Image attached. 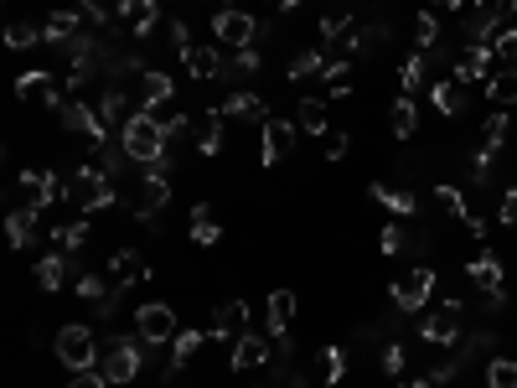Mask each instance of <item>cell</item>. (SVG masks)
<instances>
[{"instance_id": "d590c367", "label": "cell", "mask_w": 517, "mask_h": 388, "mask_svg": "<svg viewBox=\"0 0 517 388\" xmlns=\"http://www.w3.org/2000/svg\"><path fill=\"white\" fill-rule=\"evenodd\" d=\"M37 285L52 295V290H63L68 285V254H47V259H37Z\"/></svg>"}, {"instance_id": "c3c4849f", "label": "cell", "mask_w": 517, "mask_h": 388, "mask_svg": "<svg viewBox=\"0 0 517 388\" xmlns=\"http://www.w3.org/2000/svg\"><path fill=\"white\" fill-rule=\"evenodd\" d=\"M228 73H259V47H238V52L228 57L223 78H228Z\"/></svg>"}, {"instance_id": "7a4b0ae2", "label": "cell", "mask_w": 517, "mask_h": 388, "mask_svg": "<svg viewBox=\"0 0 517 388\" xmlns=\"http://www.w3.org/2000/svg\"><path fill=\"white\" fill-rule=\"evenodd\" d=\"M52 352H57V363H63L68 373H94V363H99V337H94V326H83V321L57 326Z\"/></svg>"}, {"instance_id": "4316f807", "label": "cell", "mask_w": 517, "mask_h": 388, "mask_svg": "<svg viewBox=\"0 0 517 388\" xmlns=\"http://www.w3.org/2000/svg\"><path fill=\"white\" fill-rule=\"evenodd\" d=\"M202 342H207V332H192V326H181V332H176V342H171V373H181V368H187L192 363V357L202 352Z\"/></svg>"}, {"instance_id": "4fadbf2b", "label": "cell", "mask_w": 517, "mask_h": 388, "mask_svg": "<svg viewBox=\"0 0 517 388\" xmlns=\"http://www.w3.org/2000/svg\"><path fill=\"white\" fill-rule=\"evenodd\" d=\"M16 99H21V104H47V109H63V104H68L63 94H57L52 73H21V78H16Z\"/></svg>"}, {"instance_id": "f35d334b", "label": "cell", "mask_w": 517, "mask_h": 388, "mask_svg": "<svg viewBox=\"0 0 517 388\" xmlns=\"http://www.w3.org/2000/svg\"><path fill=\"white\" fill-rule=\"evenodd\" d=\"M435 42H440V16H435V11H419V16H414V47L430 52Z\"/></svg>"}, {"instance_id": "9f6ffc18", "label": "cell", "mask_w": 517, "mask_h": 388, "mask_svg": "<svg viewBox=\"0 0 517 388\" xmlns=\"http://www.w3.org/2000/svg\"><path fill=\"white\" fill-rule=\"evenodd\" d=\"M471 6V0H430V11L440 16V11H466Z\"/></svg>"}, {"instance_id": "5b68a950", "label": "cell", "mask_w": 517, "mask_h": 388, "mask_svg": "<svg viewBox=\"0 0 517 388\" xmlns=\"http://www.w3.org/2000/svg\"><path fill=\"white\" fill-rule=\"evenodd\" d=\"M176 311L166 306V301H150V306H140L135 311V337L145 342V347H161V342H176Z\"/></svg>"}, {"instance_id": "680465c9", "label": "cell", "mask_w": 517, "mask_h": 388, "mask_svg": "<svg viewBox=\"0 0 517 388\" xmlns=\"http://www.w3.org/2000/svg\"><path fill=\"white\" fill-rule=\"evenodd\" d=\"M399 388H440L435 378H419V383H399Z\"/></svg>"}, {"instance_id": "d4e9b609", "label": "cell", "mask_w": 517, "mask_h": 388, "mask_svg": "<svg viewBox=\"0 0 517 388\" xmlns=\"http://www.w3.org/2000/svg\"><path fill=\"white\" fill-rule=\"evenodd\" d=\"M181 63H187V73H192V78H202V83H207V78H223V68H228V63H223V52L197 47V42H192L187 52H181Z\"/></svg>"}, {"instance_id": "e575fe53", "label": "cell", "mask_w": 517, "mask_h": 388, "mask_svg": "<svg viewBox=\"0 0 517 388\" xmlns=\"http://www.w3.org/2000/svg\"><path fill=\"white\" fill-rule=\"evenodd\" d=\"M388 130L399 135V140H409L414 130H419V109H414V99L404 94V99H393V109H388Z\"/></svg>"}, {"instance_id": "bcb514c9", "label": "cell", "mask_w": 517, "mask_h": 388, "mask_svg": "<svg viewBox=\"0 0 517 388\" xmlns=\"http://www.w3.org/2000/svg\"><path fill=\"white\" fill-rule=\"evenodd\" d=\"M507 130H512V119H507L502 109H497V114H486V151H502Z\"/></svg>"}, {"instance_id": "ee69618b", "label": "cell", "mask_w": 517, "mask_h": 388, "mask_svg": "<svg viewBox=\"0 0 517 388\" xmlns=\"http://www.w3.org/2000/svg\"><path fill=\"white\" fill-rule=\"evenodd\" d=\"M378 249H383V254H404V249H409V228H404V223H388V228L378 233Z\"/></svg>"}, {"instance_id": "60d3db41", "label": "cell", "mask_w": 517, "mask_h": 388, "mask_svg": "<svg viewBox=\"0 0 517 388\" xmlns=\"http://www.w3.org/2000/svg\"><path fill=\"white\" fill-rule=\"evenodd\" d=\"M486 388H517V363L512 357H492V363H486Z\"/></svg>"}, {"instance_id": "f907efd6", "label": "cell", "mask_w": 517, "mask_h": 388, "mask_svg": "<svg viewBox=\"0 0 517 388\" xmlns=\"http://www.w3.org/2000/svg\"><path fill=\"white\" fill-rule=\"evenodd\" d=\"M404 363H409L404 342H388V347H383V373H388V378H399V373H404Z\"/></svg>"}, {"instance_id": "681fc988", "label": "cell", "mask_w": 517, "mask_h": 388, "mask_svg": "<svg viewBox=\"0 0 517 388\" xmlns=\"http://www.w3.org/2000/svg\"><path fill=\"white\" fill-rule=\"evenodd\" d=\"M347 145H352V135H347V130H326V135H321V156H326V161H342V156H347Z\"/></svg>"}, {"instance_id": "603a6c76", "label": "cell", "mask_w": 517, "mask_h": 388, "mask_svg": "<svg viewBox=\"0 0 517 388\" xmlns=\"http://www.w3.org/2000/svg\"><path fill=\"white\" fill-rule=\"evenodd\" d=\"M269 342H275V337L243 332V337L233 342V368H243V373H249V368H264V363H269Z\"/></svg>"}, {"instance_id": "f6af8a7d", "label": "cell", "mask_w": 517, "mask_h": 388, "mask_svg": "<svg viewBox=\"0 0 517 388\" xmlns=\"http://www.w3.org/2000/svg\"><path fill=\"white\" fill-rule=\"evenodd\" d=\"M73 6H78V16H83L88 26H94V32H99V26H109V21H114V11L104 6V0H73Z\"/></svg>"}, {"instance_id": "11a10c76", "label": "cell", "mask_w": 517, "mask_h": 388, "mask_svg": "<svg viewBox=\"0 0 517 388\" xmlns=\"http://www.w3.org/2000/svg\"><path fill=\"white\" fill-rule=\"evenodd\" d=\"M68 388H114V383H109L104 373H73V383H68Z\"/></svg>"}, {"instance_id": "f5cc1de1", "label": "cell", "mask_w": 517, "mask_h": 388, "mask_svg": "<svg viewBox=\"0 0 517 388\" xmlns=\"http://www.w3.org/2000/svg\"><path fill=\"white\" fill-rule=\"evenodd\" d=\"M502 228H512V233H517V187H507V192H502Z\"/></svg>"}, {"instance_id": "4dcf8cb0", "label": "cell", "mask_w": 517, "mask_h": 388, "mask_svg": "<svg viewBox=\"0 0 517 388\" xmlns=\"http://www.w3.org/2000/svg\"><path fill=\"white\" fill-rule=\"evenodd\" d=\"M6 233H11V249H26V244H32V233H37V207H11Z\"/></svg>"}, {"instance_id": "ba28073f", "label": "cell", "mask_w": 517, "mask_h": 388, "mask_svg": "<svg viewBox=\"0 0 517 388\" xmlns=\"http://www.w3.org/2000/svg\"><path fill=\"white\" fill-rule=\"evenodd\" d=\"M140 176H145V182H140V197H135V218L150 223V218H156L161 207L171 202V182H166L161 166H140Z\"/></svg>"}, {"instance_id": "d6986e66", "label": "cell", "mask_w": 517, "mask_h": 388, "mask_svg": "<svg viewBox=\"0 0 517 388\" xmlns=\"http://www.w3.org/2000/svg\"><path fill=\"white\" fill-rule=\"evenodd\" d=\"M156 21H161L156 0H125V6H119V26H125L130 37H150V32H156Z\"/></svg>"}, {"instance_id": "f1b7e54d", "label": "cell", "mask_w": 517, "mask_h": 388, "mask_svg": "<svg viewBox=\"0 0 517 388\" xmlns=\"http://www.w3.org/2000/svg\"><path fill=\"white\" fill-rule=\"evenodd\" d=\"M99 119H104V125H119V130L130 125V99H125V88H119V83H109V88H104V99H99Z\"/></svg>"}, {"instance_id": "91938a15", "label": "cell", "mask_w": 517, "mask_h": 388, "mask_svg": "<svg viewBox=\"0 0 517 388\" xmlns=\"http://www.w3.org/2000/svg\"><path fill=\"white\" fill-rule=\"evenodd\" d=\"M507 6H512V16H517V0H507Z\"/></svg>"}, {"instance_id": "8fae6325", "label": "cell", "mask_w": 517, "mask_h": 388, "mask_svg": "<svg viewBox=\"0 0 517 388\" xmlns=\"http://www.w3.org/2000/svg\"><path fill=\"white\" fill-rule=\"evenodd\" d=\"M223 119H228L223 104H218V109H202V114L192 119L187 135H192V145H197V156H218V151H223Z\"/></svg>"}, {"instance_id": "d6a6232c", "label": "cell", "mask_w": 517, "mask_h": 388, "mask_svg": "<svg viewBox=\"0 0 517 388\" xmlns=\"http://www.w3.org/2000/svg\"><path fill=\"white\" fill-rule=\"evenodd\" d=\"M192 238H197L202 249H212V244L223 238V228H218V213H212L207 202H197V207H192Z\"/></svg>"}, {"instance_id": "1f68e13d", "label": "cell", "mask_w": 517, "mask_h": 388, "mask_svg": "<svg viewBox=\"0 0 517 388\" xmlns=\"http://www.w3.org/2000/svg\"><path fill=\"white\" fill-rule=\"evenodd\" d=\"M486 99H492L497 109L517 104V68H497L492 78H486Z\"/></svg>"}, {"instance_id": "7402d4cb", "label": "cell", "mask_w": 517, "mask_h": 388, "mask_svg": "<svg viewBox=\"0 0 517 388\" xmlns=\"http://www.w3.org/2000/svg\"><path fill=\"white\" fill-rule=\"evenodd\" d=\"M466 275H471V285H476L481 295L507 290V280H502V259H497V254H476V259L466 264Z\"/></svg>"}, {"instance_id": "7c38bea8", "label": "cell", "mask_w": 517, "mask_h": 388, "mask_svg": "<svg viewBox=\"0 0 517 388\" xmlns=\"http://www.w3.org/2000/svg\"><path fill=\"white\" fill-rule=\"evenodd\" d=\"M57 114H63V130H73V135H88V140H94V151L109 140V135H104L109 125L99 119V109H88V104H78V99H73V104H63Z\"/></svg>"}, {"instance_id": "3957f363", "label": "cell", "mask_w": 517, "mask_h": 388, "mask_svg": "<svg viewBox=\"0 0 517 388\" xmlns=\"http://www.w3.org/2000/svg\"><path fill=\"white\" fill-rule=\"evenodd\" d=\"M68 202L78 207V213H104V207H114L119 197H114V176L104 171V166H83V171H73L68 176Z\"/></svg>"}, {"instance_id": "7bdbcfd3", "label": "cell", "mask_w": 517, "mask_h": 388, "mask_svg": "<svg viewBox=\"0 0 517 388\" xmlns=\"http://www.w3.org/2000/svg\"><path fill=\"white\" fill-rule=\"evenodd\" d=\"M321 368H326V388H337V383L347 378V352H342V347H326V352H321Z\"/></svg>"}, {"instance_id": "30bf717a", "label": "cell", "mask_w": 517, "mask_h": 388, "mask_svg": "<svg viewBox=\"0 0 517 388\" xmlns=\"http://www.w3.org/2000/svg\"><path fill=\"white\" fill-rule=\"evenodd\" d=\"M212 32H218V42L223 47H254L259 42V21L249 16V11H218V21H212Z\"/></svg>"}, {"instance_id": "6da1fadb", "label": "cell", "mask_w": 517, "mask_h": 388, "mask_svg": "<svg viewBox=\"0 0 517 388\" xmlns=\"http://www.w3.org/2000/svg\"><path fill=\"white\" fill-rule=\"evenodd\" d=\"M119 145H125V156L135 166H171V130L161 125V114H150V109H135L130 114V125L119 130Z\"/></svg>"}, {"instance_id": "9a60e30c", "label": "cell", "mask_w": 517, "mask_h": 388, "mask_svg": "<svg viewBox=\"0 0 517 388\" xmlns=\"http://www.w3.org/2000/svg\"><path fill=\"white\" fill-rule=\"evenodd\" d=\"M83 32H94L78 11H52L47 21H42V42H52V47H68V42H78Z\"/></svg>"}, {"instance_id": "8d00e7d4", "label": "cell", "mask_w": 517, "mask_h": 388, "mask_svg": "<svg viewBox=\"0 0 517 388\" xmlns=\"http://www.w3.org/2000/svg\"><path fill=\"white\" fill-rule=\"evenodd\" d=\"M326 63H331L326 47H306V52H300L295 63H290V73H285V78H326Z\"/></svg>"}, {"instance_id": "9c48e42d", "label": "cell", "mask_w": 517, "mask_h": 388, "mask_svg": "<svg viewBox=\"0 0 517 388\" xmlns=\"http://www.w3.org/2000/svg\"><path fill=\"white\" fill-rule=\"evenodd\" d=\"M21 192H26V207H42L47 202H68V182L57 171H21Z\"/></svg>"}, {"instance_id": "83f0119b", "label": "cell", "mask_w": 517, "mask_h": 388, "mask_svg": "<svg viewBox=\"0 0 517 388\" xmlns=\"http://www.w3.org/2000/svg\"><path fill=\"white\" fill-rule=\"evenodd\" d=\"M326 114H331V109H326V99H300V109H295V125L306 130V135H316V140H321V135L331 130V119H326Z\"/></svg>"}, {"instance_id": "db71d44e", "label": "cell", "mask_w": 517, "mask_h": 388, "mask_svg": "<svg viewBox=\"0 0 517 388\" xmlns=\"http://www.w3.org/2000/svg\"><path fill=\"white\" fill-rule=\"evenodd\" d=\"M466 11H481V16H492V21H502V11H507V0H471Z\"/></svg>"}, {"instance_id": "44dd1931", "label": "cell", "mask_w": 517, "mask_h": 388, "mask_svg": "<svg viewBox=\"0 0 517 388\" xmlns=\"http://www.w3.org/2000/svg\"><path fill=\"white\" fill-rule=\"evenodd\" d=\"M430 99H435V109H440L445 119H455V114H466V83L455 78V73H445V78L430 83Z\"/></svg>"}, {"instance_id": "484cf974", "label": "cell", "mask_w": 517, "mask_h": 388, "mask_svg": "<svg viewBox=\"0 0 517 388\" xmlns=\"http://www.w3.org/2000/svg\"><path fill=\"white\" fill-rule=\"evenodd\" d=\"M295 321V290H269V337H285Z\"/></svg>"}, {"instance_id": "2e32d148", "label": "cell", "mask_w": 517, "mask_h": 388, "mask_svg": "<svg viewBox=\"0 0 517 388\" xmlns=\"http://www.w3.org/2000/svg\"><path fill=\"white\" fill-rule=\"evenodd\" d=\"M145 275H150V264H145L140 249H119V254H109V280H114V290H130V285H140Z\"/></svg>"}, {"instance_id": "b9f144b4", "label": "cell", "mask_w": 517, "mask_h": 388, "mask_svg": "<svg viewBox=\"0 0 517 388\" xmlns=\"http://www.w3.org/2000/svg\"><path fill=\"white\" fill-rule=\"evenodd\" d=\"M435 202L445 207V218H461V223L471 218V207H466V192H461V187H435Z\"/></svg>"}, {"instance_id": "836d02e7", "label": "cell", "mask_w": 517, "mask_h": 388, "mask_svg": "<svg viewBox=\"0 0 517 388\" xmlns=\"http://www.w3.org/2000/svg\"><path fill=\"white\" fill-rule=\"evenodd\" d=\"M223 114L238 119V125H249V119H264V99L259 94H238V88H233V94L223 99Z\"/></svg>"}, {"instance_id": "8992f818", "label": "cell", "mask_w": 517, "mask_h": 388, "mask_svg": "<svg viewBox=\"0 0 517 388\" xmlns=\"http://www.w3.org/2000/svg\"><path fill=\"white\" fill-rule=\"evenodd\" d=\"M430 295H435V270L430 264H409V270L393 280V306L399 311H419Z\"/></svg>"}, {"instance_id": "816d5d0a", "label": "cell", "mask_w": 517, "mask_h": 388, "mask_svg": "<svg viewBox=\"0 0 517 388\" xmlns=\"http://www.w3.org/2000/svg\"><path fill=\"white\" fill-rule=\"evenodd\" d=\"M497 57H502L507 68H517V26H512V32H502V37H497Z\"/></svg>"}, {"instance_id": "277c9868", "label": "cell", "mask_w": 517, "mask_h": 388, "mask_svg": "<svg viewBox=\"0 0 517 388\" xmlns=\"http://www.w3.org/2000/svg\"><path fill=\"white\" fill-rule=\"evenodd\" d=\"M140 347H145L140 337H114V342L104 347V357H99V373H104L114 388L135 383V378H140V368H145V352H140Z\"/></svg>"}, {"instance_id": "52a82bcc", "label": "cell", "mask_w": 517, "mask_h": 388, "mask_svg": "<svg viewBox=\"0 0 517 388\" xmlns=\"http://www.w3.org/2000/svg\"><path fill=\"white\" fill-rule=\"evenodd\" d=\"M461 321H466V306L450 295V301H445L435 316H424V321H419V337H424V342H435V347H450V342H461V332H466Z\"/></svg>"}, {"instance_id": "e0dca14e", "label": "cell", "mask_w": 517, "mask_h": 388, "mask_svg": "<svg viewBox=\"0 0 517 388\" xmlns=\"http://www.w3.org/2000/svg\"><path fill=\"white\" fill-rule=\"evenodd\" d=\"M243 326H249V306L243 301H223L218 311H212V342H238L243 337Z\"/></svg>"}, {"instance_id": "cb8c5ba5", "label": "cell", "mask_w": 517, "mask_h": 388, "mask_svg": "<svg viewBox=\"0 0 517 388\" xmlns=\"http://www.w3.org/2000/svg\"><path fill=\"white\" fill-rule=\"evenodd\" d=\"M368 197H373V202H383L393 218H414V207H419V197H414L409 187H388V182H373V187H368Z\"/></svg>"}, {"instance_id": "7dc6e473", "label": "cell", "mask_w": 517, "mask_h": 388, "mask_svg": "<svg viewBox=\"0 0 517 388\" xmlns=\"http://www.w3.org/2000/svg\"><path fill=\"white\" fill-rule=\"evenodd\" d=\"M37 42H42L37 26H26V21H11V26H6V47L21 52V47H37Z\"/></svg>"}, {"instance_id": "74e56055", "label": "cell", "mask_w": 517, "mask_h": 388, "mask_svg": "<svg viewBox=\"0 0 517 388\" xmlns=\"http://www.w3.org/2000/svg\"><path fill=\"white\" fill-rule=\"evenodd\" d=\"M73 290L83 295L88 306H99V301H109V295H114V280H104V275H78Z\"/></svg>"}, {"instance_id": "ab89813d", "label": "cell", "mask_w": 517, "mask_h": 388, "mask_svg": "<svg viewBox=\"0 0 517 388\" xmlns=\"http://www.w3.org/2000/svg\"><path fill=\"white\" fill-rule=\"evenodd\" d=\"M399 78H404V94H414V88H424V78H430V57H424V52L404 57V68H399Z\"/></svg>"}, {"instance_id": "f546056e", "label": "cell", "mask_w": 517, "mask_h": 388, "mask_svg": "<svg viewBox=\"0 0 517 388\" xmlns=\"http://www.w3.org/2000/svg\"><path fill=\"white\" fill-rule=\"evenodd\" d=\"M52 244H57V254H78V249L88 244V213L73 218V223H57V228H52Z\"/></svg>"}, {"instance_id": "ffe728a7", "label": "cell", "mask_w": 517, "mask_h": 388, "mask_svg": "<svg viewBox=\"0 0 517 388\" xmlns=\"http://www.w3.org/2000/svg\"><path fill=\"white\" fill-rule=\"evenodd\" d=\"M176 99V83L161 73V68H145L140 73V109H150V114H161L166 104Z\"/></svg>"}, {"instance_id": "ac0fdd59", "label": "cell", "mask_w": 517, "mask_h": 388, "mask_svg": "<svg viewBox=\"0 0 517 388\" xmlns=\"http://www.w3.org/2000/svg\"><path fill=\"white\" fill-rule=\"evenodd\" d=\"M492 52H497V47H481V42H471L461 57H455V78H461V83H486V78L497 73V68H492Z\"/></svg>"}, {"instance_id": "6f0895ef", "label": "cell", "mask_w": 517, "mask_h": 388, "mask_svg": "<svg viewBox=\"0 0 517 388\" xmlns=\"http://www.w3.org/2000/svg\"><path fill=\"white\" fill-rule=\"evenodd\" d=\"M275 11H300V0H269Z\"/></svg>"}, {"instance_id": "5bb4252c", "label": "cell", "mask_w": 517, "mask_h": 388, "mask_svg": "<svg viewBox=\"0 0 517 388\" xmlns=\"http://www.w3.org/2000/svg\"><path fill=\"white\" fill-rule=\"evenodd\" d=\"M295 135L300 125H290V119H264V166H280L295 151Z\"/></svg>"}]
</instances>
